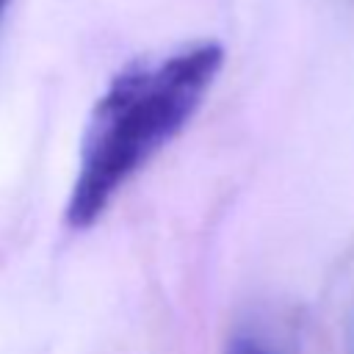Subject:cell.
<instances>
[{"label": "cell", "instance_id": "cell-1", "mask_svg": "<svg viewBox=\"0 0 354 354\" xmlns=\"http://www.w3.org/2000/svg\"><path fill=\"white\" fill-rule=\"evenodd\" d=\"M224 64L218 41H196L111 77L86 122L64 218L88 230L116 194L194 119Z\"/></svg>", "mask_w": 354, "mask_h": 354}, {"label": "cell", "instance_id": "cell-2", "mask_svg": "<svg viewBox=\"0 0 354 354\" xmlns=\"http://www.w3.org/2000/svg\"><path fill=\"white\" fill-rule=\"evenodd\" d=\"M230 354H271V351H266V348H263V346H257L254 340L238 337V340L230 346Z\"/></svg>", "mask_w": 354, "mask_h": 354}, {"label": "cell", "instance_id": "cell-3", "mask_svg": "<svg viewBox=\"0 0 354 354\" xmlns=\"http://www.w3.org/2000/svg\"><path fill=\"white\" fill-rule=\"evenodd\" d=\"M8 3H11V0H0V22H3V17H6V8H8Z\"/></svg>", "mask_w": 354, "mask_h": 354}]
</instances>
